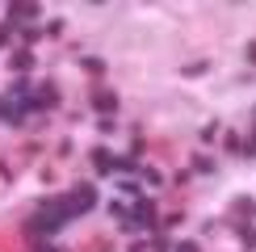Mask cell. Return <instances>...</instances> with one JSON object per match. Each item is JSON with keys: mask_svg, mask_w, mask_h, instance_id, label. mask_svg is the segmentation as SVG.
Listing matches in <instances>:
<instances>
[{"mask_svg": "<svg viewBox=\"0 0 256 252\" xmlns=\"http://www.w3.org/2000/svg\"><path fill=\"white\" fill-rule=\"evenodd\" d=\"M72 210L63 198H42L38 210H34V218H26V231H34V236H50V231H59V227H68L72 223Z\"/></svg>", "mask_w": 256, "mask_h": 252, "instance_id": "obj_1", "label": "cell"}, {"mask_svg": "<svg viewBox=\"0 0 256 252\" xmlns=\"http://www.w3.org/2000/svg\"><path fill=\"white\" fill-rule=\"evenodd\" d=\"M63 202L72 214H88L97 206V185H72V194H63Z\"/></svg>", "mask_w": 256, "mask_h": 252, "instance_id": "obj_2", "label": "cell"}, {"mask_svg": "<svg viewBox=\"0 0 256 252\" xmlns=\"http://www.w3.org/2000/svg\"><path fill=\"white\" fill-rule=\"evenodd\" d=\"M38 17H42V4H21V0H17V4H8V26L26 30V26H34Z\"/></svg>", "mask_w": 256, "mask_h": 252, "instance_id": "obj_3", "label": "cell"}, {"mask_svg": "<svg viewBox=\"0 0 256 252\" xmlns=\"http://www.w3.org/2000/svg\"><path fill=\"white\" fill-rule=\"evenodd\" d=\"M92 110H101L105 118H110V114L118 110V97H114L110 88H92Z\"/></svg>", "mask_w": 256, "mask_h": 252, "instance_id": "obj_4", "label": "cell"}, {"mask_svg": "<svg viewBox=\"0 0 256 252\" xmlns=\"http://www.w3.org/2000/svg\"><path fill=\"white\" fill-rule=\"evenodd\" d=\"M130 218H134L138 227H152V223H156V206L147 202V198H138V202H134V210H130Z\"/></svg>", "mask_w": 256, "mask_h": 252, "instance_id": "obj_5", "label": "cell"}, {"mask_svg": "<svg viewBox=\"0 0 256 252\" xmlns=\"http://www.w3.org/2000/svg\"><path fill=\"white\" fill-rule=\"evenodd\" d=\"M88 160H92V168H97V172H114V156L105 152V147H92Z\"/></svg>", "mask_w": 256, "mask_h": 252, "instance_id": "obj_6", "label": "cell"}, {"mask_svg": "<svg viewBox=\"0 0 256 252\" xmlns=\"http://www.w3.org/2000/svg\"><path fill=\"white\" fill-rule=\"evenodd\" d=\"M8 68L13 72H34V50H17V55L8 59Z\"/></svg>", "mask_w": 256, "mask_h": 252, "instance_id": "obj_7", "label": "cell"}, {"mask_svg": "<svg viewBox=\"0 0 256 252\" xmlns=\"http://www.w3.org/2000/svg\"><path fill=\"white\" fill-rule=\"evenodd\" d=\"M0 122H21V114H17V101H13V97H0Z\"/></svg>", "mask_w": 256, "mask_h": 252, "instance_id": "obj_8", "label": "cell"}, {"mask_svg": "<svg viewBox=\"0 0 256 252\" xmlns=\"http://www.w3.org/2000/svg\"><path fill=\"white\" fill-rule=\"evenodd\" d=\"M114 172H138V156H114Z\"/></svg>", "mask_w": 256, "mask_h": 252, "instance_id": "obj_9", "label": "cell"}, {"mask_svg": "<svg viewBox=\"0 0 256 252\" xmlns=\"http://www.w3.org/2000/svg\"><path fill=\"white\" fill-rule=\"evenodd\" d=\"M210 63L206 59H198V63H185V68H180V76H202V72H206Z\"/></svg>", "mask_w": 256, "mask_h": 252, "instance_id": "obj_10", "label": "cell"}, {"mask_svg": "<svg viewBox=\"0 0 256 252\" xmlns=\"http://www.w3.org/2000/svg\"><path fill=\"white\" fill-rule=\"evenodd\" d=\"M194 172H214V160L210 156H194Z\"/></svg>", "mask_w": 256, "mask_h": 252, "instance_id": "obj_11", "label": "cell"}, {"mask_svg": "<svg viewBox=\"0 0 256 252\" xmlns=\"http://www.w3.org/2000/svg\"><path fill=\"white\" fill-rule=\"evenodd\" d=\"M80 63H84V72H97V76H101V72H105V59H92V55H84Z\"/></svg>", "mask_w": 256, "mask_h": 252, "instance_id": "obj_12", "label": "cell"}, {"mask_svg": "<svg viewBox=\"0 0 256 252\" xmlns=\"http://www.w3.org/2000/svg\"><path fill=\"white\" fill-rule=\"evenodd\" d=\"M222 143H227V152H236V156H248V152H244V139H240V134H227Z\"/></svg>", "mask_w": 256, "mask_h": 252, "instance_id": "obj_13", "label": "cell"}, {"mask_svg": "<svg viewBox=\"0 0 256 252\" xmlns=\"http://www.w3.org/2000/svg\"><path fill=\"white\" fill-rule=\"evenodd\" d=\"M118 189H122L126 198H134V202H138V181H130V176H126V181H118Z\"/></svg>", "mask_w": 256, "mask_h": 252, "instance_id": "obj_14", "label": "cell"}, {"mask_svg": "<svg viewBox=\"0 0 256 252\" xmlns=\"http://www.w3.org/2000/svg\"><path fill=\"white\" fill-rule=\"evenodd\" d=\"M152 252H172V244H168L164 236H156V240H152Z\"/></svg>", "mask_w": 256, "mask_h": 252, "instance_id": "obj_15", "label": "cell"}, {"mask_svg": "<svg viewBox=\"0 0 256 252\" xmlns=\"http://www.w3.org/2000/svg\"><path fill=\"white\" fill-rule=\"evenodd\" d=\"M172 252H198V244H194V240H185V244H176Z\"/></svg>", "mask_w": 256, "mask_h": 252, "instance_id": "obj_16", "label": "cell"}, {"mask_svg": "<svg viewBox=\"0 0 256 252\" xmlns=\"http://www.w3.org/2000/svg\"><path fill=\"white\" fill-rule=\"evenodd\" d=\"M244 152H248V156H256V130H252V139L244 143Z\"/></svg>", "mask_w": 256, "mask_h": 252, "instance_id": "obj_17", "label": "cell"}, {"mask_svg": "<svg viewBox=\"0 0 256 252\" xmlns=\"http://www.w3.org/2000/svg\"><path fill=\"white\" fill-rule=\"evenodd\" d=\"M38 252H68V248H55V244H38Z\"/></svg>", "mask_w": 256, "mask_h": 252, "instance_id": "obj_18", "label": "cell"}, {"mask_svg": "<svg viewBox=\"0 0 256 252\" xmlns=\"http://www.w3.org/2000/svg\"><path fill=\"white\" fill-rule=\"evenodd\" d=\"M248 63H256V42H248Z\"/></svg>", "mask_w": 256, "mask_h": 252, "instance_id": "obj_19", "label": "cell"}, {"mask_svg": "<svg viewBox=\"0 0 256 252\" xmlns=\"http://www.w3.org/2000/svg\"><path fill=\"white\" fill-rule=\"evenodd\" d=\"M130 252H152V248H147V244H130Z\"/></svg>", "mask_w": 256, "mask_h": 252, "instance_id": "obj_20", "label": "cell"}]
</instances>
